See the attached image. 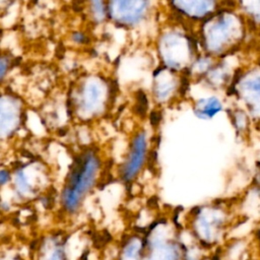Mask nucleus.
<instances>
[{
    "mask_svg": "<svg viewBox=\"0 0 260 260\" xmlns=\"http://www.w3.org/2000/svg\"><path fill=\"white\" fill-rule=\"evenodd\" d=\"M101 174V159L92 150H85L74 157L58 194L59 212L64 217L79 214L86 199L98 187Z\"/></svg>",
    "mask_w": 260,
    "mask_h": 260,
    "instance_id": "nucleus-1",
    "label": "nucleus"
},
{
    "mask_svg": "<svg viewBox=\"0 0 260 260\" xmlns=\"http://www.w3.org/2000/svg\"><path fill=\"white\" fill-rule=\"evenodd\" d=\"M237 220L232 203L212 201L193 207L186 216L185 229L209 252L217 249L228 240Z\"/></svg>",
    "mask_w": 260,
    "mask_h": 260,
    "instance_id": "nucleus-2",
    "label": "nucleus"
},
{
    "mask_svg": "<svg viewBox=\"0 0 260 260\" xmlns=\"http://www.w3.org/2000/svg\"><path fill=\"white\" fill-rule=\"evenodd\" d=\"M210 18L206 46L213 56L226 57L239 53L257 34L233 4L217 10Z\"/></svg>",
    "mask_w": 260,
    "mask_h": 260,
    "instance_id": "nucleus-3",
    "label": "nucleus"
},
{
    "mask_svg": "<svg viewBox=\"0 0 260 260\" xmlns=\"http://www.w3.org/2000/svg\"><path fill=\"white\" fill-rule=\"evenodd\" d=\"M226 91L246 110L255 128L260 127V60L243 65Z\"/></svg>",
    "mask_w": 260,
    "mask_h": 260,
    "instance_id": "nucleus-4",
    "label": "nucleus"
},
{
    "mask_svg": "<svg viewBox=\"0 0 260 260\" xmlns=\"http://www.w3.org/2000/svg\"><path fill=\"white\" fill-rule=\"evenodd\" d=\"M180 231L167 218L155 219L146 230L142 260H182Z\"/></svg>",
    "mask_w": 260,
    "mask_h": 260,
    "instance_id": "nucleus-5",
    "label": "nucleus"
},
{
    "mask_svg": "<svg viewBox=\"0 0 260 260\" xmlns=\"http://www.w3.org/2000/svg\"><path fill=\"white\" fill-rule=\"evenodd\" d=\"M147 145L143 133H138L131 142L129 151L119 169V179L125 185H131L139 177L147 159Z\"/></svg>",
    "mask_w": 260,
    "mask_h": 260,
    "instance_id": "nucleus-6",
    "label": "nucleus"
},
{
    "mask_svg": "<svg viewBox=\"0 0 260 260\" xmlns=\"http://www.w3.org/2000/svg\"><path fill=\"white\" fill-rule=\"evenodd\" d=\"M68 237L59 232L43 235L35 249L34 260H69Z\"/></svg>",
    "mask_w": 260,
    "mask_h": 260,
    "instance_id": "nucleus-7",
    "label": "nucleus"
},
{
    "mask_svg": "<svg viewBox=\"0 0 260 260\" xmlns=\"http://www.w3.org/2000/svg\"><path fill=\"white\" fill-rule=\"evenodd\" d=\"M145 252V237L138 232L125 234L118 244L114 260H142Z\"/></svg>",
    "mask_w": 260,
    "mask_h": 260,
    "instance_id": "nucleus-8",
    "label": "nucleus"
},
{
    "mask_svg": "<svg viewBox=\"0 0 260 260\" xmlns=\"http://www.w3.org/2000/svg\"><path fill=\"white\" fill-rule=\"evenodd\" d=\"M235 8L245 17L250 26L260 32V0H233Z\"/></svg>",
    "mask_w": 260,
    "mask_h": 260,
    "instance_id": "nucleus-9",
    "label": "nucleus"
},
{
    "mask_svg": "<svg viewBox=\"0 0 260 260\" xmlns=\"http://www.w3.org/2000/svg\"><path fill=\"white\" fill-rule=\"evenodd\" d=\"M229 115L232 126L237 135H239L241 138H247L251 131L255 128V125L246 110L236 105L233 109H230Z\"/></svg>",
    "mask_w": 260,
    "mask_h": 260,
    "instance_id": "nucleus-10",
    "label": "nucleus"
},
{
    "mask_svg": "<svg viewBox=\"0 0 260 260\" xmlns=\"http://www.w3.org/2000/svg\"><path fill=\"white\" fill-rule=\"evenodd\" d=\"M199 111L202 118L211 119L223 111V103L216 96H210L203 101Z\"/></svg>",
    "mask_w": 260,
    "mask_h": 260,
    "instance_id": "nucleus-11",
    "label": "nucleus"
},
{
    "mask_svg": "<svg viewBox=\"0 0 260 260\" xmlns=\"http://www.w3.org/2000/svg\"><path fill=\"white\" fill-rule=\"evenodd\" d=\"M0 260H23V258L19 255V253L17 251L8 249L6 252L2 251Z\"/></svg>",
    "mask_w": 260,
    "mask_h": 260,
    "instance_id": "nucleus-12",
    "label": "nucleus"
},
{
    "mask_svg": "<svg viewBox=\"0 0 260 260\" xmlns=\"http://www.w3.org/2000/svg\"><path fill=\"white\" fill-rule=\"evenodd\" d=\"M12 179V173H10L8 170L2 169L0 172V185L2 188H4L6 185H10Z\"/></svg>",
    "mask_w": 260,
    "mask_h": 260,
    "instance_id": "nucleus-13",
    "label": "nucleus"
},
{
    "mask_svg": "<svg viewBox=\"0 0 260 260\" xmlns=\"http://www.w3.org/2000/svg\"><path fill=\"white\" fill-rule=\"evenodd\" d=\"M150 120H151L152 125H156L158 123V121H159V116H157L156 113H152Z\"/></svg>",
    "mask_w": 260,
    "mask_h": 260,
    "instance_id": "nucleus-14",
    "label": "nucleus"
},
{
    "mask_svg": "<svg viewBox=\"0 0 260 260\" xmlns=\"http://www.w3.org/2000/svg\"><path fill=\"white\" fill-rule=\"evenodd\" d=\"M94 8H95V11L96 13H101V9H102V3H101V0H94Z\"/></svg>",
    "mask_w": 260,
    "mask_h": 260,
    "instance_id": "nucleus-15",
    "label": "nucleus"
}]
</instances>
